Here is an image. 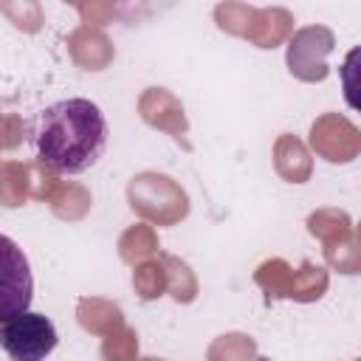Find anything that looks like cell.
Masks as SVG:
<instances>
[{
  "mask_svg": "<svg viewBox=\"0 0 361 361\" xmlns=\"http://www.w3.org/2000/svg\"><path fill=\"white\" fill-rule=\"evenodd\" d=\"M39 164L54 175H82L107 149V121L96 102L73 96L48 104L31 130Z\"/></svg>",
  "mask_w": 361,
  "mask_h": 361,
  "instance_id": "cell-1",
  "label": "cell"
},
{
  "mask_svg": "<svg viewBox=\"0 0 361 361\" xmlns=\"http://www.w3.org/2000/svg\"><path fill=\"white\" fill-rule=\"evenodd\" d=\"M59 344L56 327L45 313L25 310L0 324V350L11 361H45Z\"/></svg>",
  "mask_w": 361,
  "mask_h": 361,
  "instance_id": "cell-2",
  "label": "cell"
},
{
  "mask_svg": "<svg viewBox=\"0 0 361 361\" xmlns=\"http://www.w3.org/2000/svg\"><path fill=\"white\" fill-rule=\"evenodd\" d=\"M34 299V276L25 251L0 234V324L25 313Z\"/></svg>",
  "mask_w": 361,
  "mask_h": 361,
  "instance_id": "cell-3",
  "label": "cell"
}]
</instances>
